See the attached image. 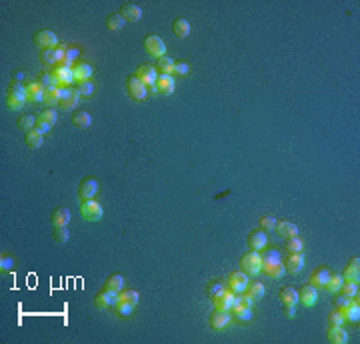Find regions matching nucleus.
I'll use <instances>...</instances> for the list:
<instances>
[{"instance_id":"obj_3","label":"nucleus","mask_w":360,"mask_h":344,"mask_svg":"<svg viewBox=\"0 0 360 344\" xmlns=\"http://www.w3.org/2000/svg\"><path fill=\"white\" fill-rule=\"evenodd\" d=\"M80 214H82L84 220L88 222H98L102 218V206L100 202H96V200H80Z\"/></svg>"},{"instance_id":"obj_32","label":"nucleus","mask_w":360,"mask_h":344,"mask_svg":"<svg viewBox=\"0 0 360 344\" xmlns=\"http://www.w3.org/2000/svg\"><path fill=\"white\" fill-rule=\"evenodd\" d=\"M24 140H26V144L30 146V148H40L42 142H44V134H40L36 128H32V130H28V132H26Z\"/></svg>"},{"instance_id":"obj_40","label":"nucleus","mask_w":360,"mask_h":344,"mask_svg":"<svg viewBox=\"0 0 360 344\" xmlns=\"http://www.w3.org/2000/svg\"><path fill=\"white\" fill-rule=\"evenodd\" d=\"M112 306H114V310H116V314H120V316H130V314H132V310H134V304L118 300V298H116V302H114Z\"/></svg>"},{"instance_id":"obj_13","label":"nucleus","mask_w":360,"mask_h":344,"mask_svg":"<svg viewBox=\"0 0 360 344\" xmlns=\"http://www.w3.org/2000/svg\"><path fill=\"white\" fill-rule=\"evenodd\" d=\"M208 322H210V326L214 330H222L224 326L230 322V310H218V308H214V312H210Z\"/></svg>"},{"instance_id":"obj_21","label":"nucleus","mask_w":360,"mask_h":344,"mask_svg":"<svg viewBox=\"0 0 360 344\" xmlns=\"http://www.w3.org/2000/svg\"><path fill=\"white\" fill-rule=\"evenodd\" d=\"M42 98H44V86L38 82V80L26 84V100L28 102H38V100H42Z\"/></svg>"},{"instance_id":"obj_18","label":"nucleus","mask_w":360,"mask_h":344,"mask_svg":"<svg viewBox=\"0 0 360 344\" xmlns=\"http://www.w3.org/2000/svg\"><path fill=\"white\" fill-rule=\"evenodd\" d=\"M154 90H158L160 94H172L174 92V76L172 74H158Z\"/></svg>"},{"instance_id":"obj_49","label":"nucleus","mask_w":360,"mask_h":344,"mask_svg":"<svg viewBox=\"0 0 360 344\" xmlns=\"http://www.w3.org/2000/svg\"><path fill=\"white\" fill-rule=\"evenodd\" d=\"M260 228H262L264 232H272L276 228V218L272 216H260Z\"/></svg>"},{"instance_id":"obj_31","label":"nucleus","mask_w":360,"mask_h":344,"mask_svg":"<svg viewBox=\"0 0 360 344\" xmlns=\"http://www.w3.org/2000/svg\"><path fill=\"white\" fill-rule=\"evenodd\" d=\"M252 302H254V300L248 296L246 292H244V294H240V292H238L236 296H234V304H232V308H230V310H232V312H238V310L250 308V306H252Z\"/></svg>"},{"instance_id":"obj_23","label":"nucleus","mask_w":360,"mask_h":344,"mask_svg":"<svg viewBox=\"0 0 360 344\" xmlns=\"http://www.w3.org/2000/svg\"><path fill=\"white\" fill-rule=\"evenodd\" d=\"M266 244H268V236H266L264 230H254V232H250V236H248V246H250L252 250H262Z\"/></svg>"},{"instance_id":"obj_15","label":"nucleus","mask_w":360,"mask_h":344,"mask_svg":"<svg viewBox=\"0 0 360 344\" xmlns=\"http://www.w3.org/2000/svg\"><path fill=\"white\" fill-rule=\"evenodd\" d=\"M118 14L122 16L124 20H128V22H138L140 16H142V10H140V6L134 4V2H124V4L120 6Z\"/></svg>"},{"instance_id":"obj_48","label":"nucleus","mask_w":360,"mask_h":344,"mask_svg":"<svg viewBox=\"0 0 360 344\" xmlns=\"http://www.w3.org/2000/svg\"><path fill=\"white\" fill-rule=\"evenodd\" d=\"M76 90H78L80 98H82V96H84V98H88V96H92V94H94V84L90 82V80H86V82H80Z\"/></svg>"},{"instance_id":"obj_36","label":"nucleus","mask_w":360,"mask_h":344,"mask_svg":"<svg viewBox=\"0 0 360 344\" xmlns=\"http://www.w3.org/2000/svg\"><path fill=\"white\" fill-rule=\"evenodd\" d=\"M224 290H226V282H222V280H212V282L208 284V288H206V294H208L212 300H214L216 296H220Z\"/></svg>"},{"instance_id":"obj_47","label":"nucleus","mask_w":360,"mask_h":344,"mask_svg":"<svg viewBox=\"0 0 360 344\" xmlns=\"http://www.w3.org/2000/svg\"><path fill=\"white\" fill-rule=\"evenodd\" d=\"M40 60L46 62V64H56V62H58L56 50H54V48H46V50H40Z\"/></svg>"},{"instance_id":"obj_50","label":"nucleus","mask_w":360,"mask_h":344,"mask_svg":"<svg viewBox=\"0 0 360 344\" xmlns=\"http://www.w3.org/2000/svg\"><path fill=\"white\" fill-rule=\"evenodd\" d=\"M342 278H344L346 282H356L358 284V280H360V272H358V268H346L344 270V274H342Z\"/></svg>"},{"instance_id":"obj_56","label":"nucleus","mask_w":360,"mask_h":344,"mask_svg":"<svg viewBox=\"0 0 360 344\" xmlns=\"http://www.w3.org/2000/svg\"><path fill=\"white\" fill-rule=\"evenodd\" d=\"M348 266H350V268H358V266H360V260H358V256H352V258L348 260Z\"/></svg>"},{"instance_id":"obj_51","label":"nucleus","mask_w":360,"mask_h":344,"mask_svg":"<svg viewBox=\"0 0 360 344\" xmlns=\"http://www.w3.org/2000/svg\"><path fill=\"white\" fill-rule=\"evenodd\" d=\"M328 320H330V324H342L346 318H344V314H342V310H338V308H334L332 312L328 314Z\"/></svg>"},{"instance_id":"obj_24","label":"nucleus","mask_w":360,"mask_h":344,"mask_svg":"<svg viewBox=\"0 0 360 344\" xmlns=\"http://www.w3.org/2000/svg\"><path fill=\"white\" fill-rule=\"evenodd\" d=\"M274 230L278 232V236H282V238L298 236V228H296V224H292V222H288V220H278Z\"/></svg>"},{"instance_id":"obj_29","label":"nucleus","mask_w":360,"mask_h":344,"mask_svg":"<svg viewBox=\"0 0 360 344\" xmlns=\"http://www.w3.org/2000/svg\"><path fill=\"white\" fill-rule=\"evenodd\" d=\"M172 30H174V34L178 38H186L190 34V22L186 18H176L172 22Z\"/></svg>"},{"instance_id":"obj_46","label":"nucleus","mask_w":360,"mask_h":344,"mask_svg":"<svg viewBox=\"0 0 360 344\" xmlns=\"http://www.w3.org/2000/svg\"><path fill=\"white\" fill-rule=\"evenodd\" d=\"M190 72V66L184 62V60H174V70H172V76H186Z\"/></svg>"},{"instance_id":"obj_39","label":"nucleus","mask_w":360,"mask_h":344,"mask_svg":"<svg viewBox=\"0 0 360 344\" xmlns=\"http://www.w3.org/2000/svg\"><path fill=\"white\" fill-rule=\"evenodd\" d=\"M340 292V296H348V298H356V294H358V284L356 282H342V286L338 288Z\"/></svg>"},{"instance_id":"obj_34","label":"nucleus","mask_w":360,"mask_h":344,"mask_svg":"<svg viewBox=\"0 0 360 344\" xmlns=\"http://www.w3.org/2000/svg\"><path fill=\"white\" fill-rule=\"evenodd\" d=\"M244 292H246L252 300H258V298L264 296V284L262 282H248V286L244 288Z\"/></svg>"},{"instance_id":"obj_41","label":"nucleus","mask_w":360,"mask_h":344,"mask_svg":"<svg viewBox=\"0 0 360 344\" xmlns=\"http://www.w3.org/2000/svg\"><path fill=\"white\" fill-rule=\"evenodd\" d=\"M106 26L110 30H120L124 26V18L118 12H112V14H108V18H106Z\"/></svg>"},{"instance_id":"obj_57","label":"nucleus","mask_w":360,"mask_h":344,"mask_svg":"<svg viewBox=\"0 0 360 344\" xmlns=\"http://www.w3.org/2000/svg\"><path fill=\"white\" fill-rule=\"evenodd\" d=\"M22 78H24V72H16V74H14V80H16V82H20Z\"/></svg>"},{"instance_id":"obj_45","label":"nucleus","mask_w":360,"mask_h":344,"mask_svg":"<svg viewBox=\"0 0 360 344\" xmlns=\"http://www.w3.org/2000/svg\"><path fill=\"white\" fill-rule=\"evenodd\" d=\"M54 240L56 242H60V244H64V242H68V238H70V232H68V226H54Z\"/></svg>"},{"instance_id":"obj_14","label":"nucleus","mask_w":360,"mask_h":344,"mask_svg":"<svg viewBox=\"0 0 360 344\" xmlns=\"http://www.w3.org/2000/svg\"><path fill=\"white\" fill-rule=\"evenodd\" d=\"M72 74H74V80L80 84V82H86V80H90L92 76V66L88 62H82V60H78L72 64Z\"/></svg>"},{"instance_id":"obj_26","label":"nucleus","mask_w":360,"mask_h":344,"mask_svg":"<svg viewBox=\"0 0 360 344\" xmlns=\"http://www.w3.org/2000/svg\"><path fill=\"white\" fill-rule=\"evenodd\" d=\"M72 124L76 128H80V130H84V128H88L92 124V116L86 110H74L72 112Z\"/></svg>"},{"instance_id":"obj_8","label":"nucleus","mask_w":360,"mask_h":344,"mask_svg":"<svg viewBox=\"0 0 360 344\" xmlns=\"http://www.w3.org/2000/svg\"><path fill=\"white\" fill-rule=\"evenodd\" d=\"M240 266H242V272H246V274H258L260 268H262V258H260L258 252H246L240 258Z\"/></svg>"},{"instance_id":"obj_2","label":"nucleus","mask_w":360,"mask_h":344,"mask_svg":"<svg viewBox=\"0 0 360 344\" xmlns=\"http://www.w3.org/2000/svg\"><path fill=\"white\" fill-rule=\"evenodd\" d=\"M336 308L342 310V314H344L346 320H352V322H358L360 318V306L354 298H348V296H340L336 300Z\"/></svg>"},{"instance_id":"obj_42","label":"nucleus","mask_w":360,"mask_h":344,"mask_svg":"<svg viewBox=\"0 0 360 344\" xmlns=\"http://www.w3.org/2000/svg\"><path fill=\"white\" fill-rule=\"evenodd\" d=\"M56 118H58V116H56V110H54V108H44V110L38 114V118H36V120L46 122V124H50V126H52V124L56 122Z\"/></svg>"},{"instance_id":"obj_7","label":"nucleus","mask_w":360,"mask_h":344,"mask_svg":"<svg viewBox=\"0 0 360 344\" xmlns=\"http://www.w3.org/2000/svg\"><path fill=\"white\" fill-rule=\"evenodd\" d=\"M78 100H80V94H78L76 88H70V86H62V88H60L58 106H60L62 110H72V108H76Z\"/></svg>"},{"instance_id":"obj_28","label":"nucleus","mask_w":360,"mask_h":344,"mask_svg":"<svg viewBox=\"0 0 360 344\" xmlns=\"http://www.w3.org/2000/svg\"><path fill=\"white\" fill-rule=\"evenodd\" d=\"M58 100H60V88H58V86H46V88H44V98H42V102H44L46 106H54V104H58Z\"/></svg>"},{"instance_id":"obj_11","label":"nucleus","mask_w":360,"mask_h":344,"mask_svg":"<svg viewBox=\"0 0 360 344\" xmlns=\"http://www.w3.org/2000/svg\"><path fill=\"white\" fill-rule=\"evenodd\" d=\"M34 44L40 48V50H46V48H54L58 46V38L52 30H38L34 34Z\"/></svg>"},{"instance_id":"obj_52","label":"nucleus","mask_w":360,"mask_h":344,"mask_svg":"<svg viewBox=\"0 0 360 344\" xmlns=\"http://www.w3.org/2000/svg\"><path fill=\"white\" fill-rule=\"evenodd\" d=\"M234 316H236L240 322H250V320H252V310H250V308L238 310V312H234Z\"/></svg>"},{"instance_id":"obj_33","label":"nucleus","mask_w":360,"mask_h":344,"mask_svg":"<svg viewBox=\"0 0 360 344\" xmlns=\"http://www.w3.org/2000/svg\"><path fill=\"white\" fill-rule=\"evenodd\" d=\"M156 72L158 74H172V70H174V60L172 58H168V56H162V58H158L156 60Z\"/></svg>"},{"instance_id":"obj_25","label":"nucleus","mask_w":360,"mask_h":344,"mask_svg":"<svg viewBox=\"0 0 360 344\" xmlns=\"http://www.w3.org/2000/svg\"><path fill=\"white\" fill-rule=\"evenodd\" d=\"M50 220H52L54 226H68V222H70V210H68V208H64V206L54 208V210H52Z\"/></svg>"},{"instance_id":"obj_5","label":"nucleus","mask_w":360,"mask_h":344,"mask_svg":"<svg viewBox=\"0 0 360 344\" xmlns=\"http://www.w3.org/2000/svg\"><path fill=\"white\" fill-rule=\"evenodd\" d=\"M144 50L158 60L162 56H166V44H164V40H162L160 36L148 34V36L144 38Z\"/></svg>"},{"instance_id":"obj_12","label":"nucleus","mask_w":360,"mask_h":344,"mask_svg":"<svg viewBox=\"0 0 360 344\" xmlns=\"http://www.w3.org/2000/svg\"><path fill=\"white\" fill-rule=\"evenodd\" d=\"M96 192H98V182H96V178H92V176H86L82 182H80V186H78L80 200H92L96 196Z\"/></svg>"},{"instance_id":"obj_55","label":"nucleus","mask_w":360,"mask_h":344,"mask_svg":"<svg viewBox=\"0 0 360 344\" xmlns=\"http://www.w3.org/2000/svg\"><path fill=\"white\" fill-rule=\"evenodd\" d=\"M294 314H296V308H294V304H284V316L286 318H292Z\"/></svg>"},{"instance_id":"obj_22","label":"nucleus","mask_w":360,"mask_h":344,"mask_svg":"<svg viewBox=\"0 0 360 344\" xmlns=\"http://www.w3.org/2000/svg\"><path fill=\"white\" fill-rule=\"evenodd\" d=\"M234 296H236V294H234L232 290L226 288V290L220 294V296H216L212 302H214V308H218V310H230L232 304H234Z\"/></svg>"},{"instance_id":"obj_43","label":"nucleus","mask_w":360,"mask_h":344,"mask_svg":"<svg viewBox=\"0 0 360 344\" xmlns=\"http://www.w3.org/2000/svg\"><path fill=\"white\" fill-rule=\"evenodd\" d=\"M16 124H18V128H22V130H26V132H28V130H32V128L36 126V118L32 116V114H22Z\"/></svg>"},{"instance_id":"obj_16","label":"nucleus","mask_w":360,"mask_h":344,"mask_svg":"<svg viewBox=\"0 0 360 344\" xmlns=\"http://www.w3.org/2000/svg\"><path fill=\"white\" fill-rule=\"evenodd\" d=\"M116 292H112V290H108V288H104L102 292H98L96 296H94V306L96 308H100V310H104V308H108V306H112L114 302H116Z\"/></svg>"},{"instance_id":"obj_6","label":"nucleus","mask_w":360,"mask_h":344,"mask_svg":"<svg viewBox=\"0 0 360 344\" xmlns=\"http://www.w3.org/2000/svg\"><path fill=\"white\" fill-rule=\"evenodd\" d=\"M134 74L138 76L140 82H142L146 88H148V92H150V90H154L156 78H158V72H156V68H154V66H150V64H140L138 70H136Z\"/></svg>"},{"instance_id":"obj_37","label":"nucleus","mask_w":360,"mask_h":344,"mask_svg":"<svg viewBox=\"0 0 360 344\" xmlns=\"http://www.w3.org/2000/svg\"><path fill=\"white\" fill-rule=\"evenodd\" d=\"M280 300H282L284 304H296V302H298V292L294 290L292 286H284V288L280 290Z\"/></svg>"},{"instance_id":"obj_20","label":"nucleus","mask_w":360,"mask_h":344,"mask_svg":"<svg viewBox=\"0 0 360 344\" xmlns=\"http://www.w3.org/2000/svg\"><path fill=\"white\" fill-rule=\"evenodd\" d=\"M304 266V254L302 252H294V254H288L286 262H284V268L292 274H298Z\"/></svg>"},{"instance_id":"obj_53","label":"nucleus","mask_w":360,"mask_h":344,"mask_svg":"<svg viewBox=\"0 0 360 344\" xmlns=\"http://www.w3.org/2000/svg\"><path fill=\"white\" fill-rule=\"evenodd\" d=\"M10 268H12V258H10L8 254H2V256H0V270L6 272V270H10Z\"/></svg>"},{"instance_id":"obj_1","label":"nucleus","mask_w":360,"mask_h":344,"mask_svg":"<svg viewBox=\"0 0 360 344\" xmlns=\"http://www.w3.org/2000/svg\"><path fill=\"white\" fill-rule=\"evenodd\" d=\"M262 270L266 276H270V278H280L282 274H284V264H282V258H280V252L278 250H266L262 256Z\"/></svg>"},{"instance_id":"obj_54","label":"nucleus","mask_w":360,"mask_h":344,"mask_svg":"<svg viewBox=\"0 0 360 344\" xmlns=\"http://www.w3.org/2000/svg\"><path fill=\"white\" fill-rule=\"evenodd\" d=\"M34 128L38 130L40 134H46V132H48V130H50L52 126H50V124H46V122H40V120H36V126H34Z\"/></svg>"},{"instance_id":"obj_10","label":"nucleus","mask_w":360,"mask_h":344,"mask_svg":"<svg viewBox=\"0 0 360 344\" xmlns=\"http://www.w3.org/2000/svg\"><path fill=\"white\" fill-rule=\"evenodd\" d=\"M248 286V276H246V272H230L228 274V278H226V288L228 290H232L234 294H238V292H244V288Z\"/></svg>"},{"instance_id":"obj_44","label":"nucleus","mask_w":360,"mask_h":344,"mask_svg":"<svg viewBox=\"0 0 360 344\" xmlns=\"http://www.w3.org/2000/svg\"><path fill=\"white\" fill-rule=\"evenodd\" d=\"M118 300H124V302H130V304H138V292L136 290H120L118 292Z\"/></svg>"},{"instance_id":"obj_4","label":"nucleus","mask_w":360,"mask_h":344,"mask_svg":"<svg viewBox=\"0 0 360 344\" xmlns=\"http://www.w3.org/2000/svg\"><path fill=\"white\" fill-rule=\"evenodd\" d=\"M72 80H74L72 66H66V64H54V68H52V82H54V86H58V88L70 86Z\"/></svg>"},{"instance_id":"obj_9","label":"nucleus","mask_w":360,"mask_h":344,"mask_svg":"<svg viewBox=\"0 0 360 344\" xmlns=\"http://www.w3.org/2000/svg\"><path fill=\"white\" fill-rule=\"evenodd\" d=\"M126 90H128L130 96L134 98V100H144L146 94H148V88H146V86L140 82L136 74H130V76L126 78Z\"/></svg>"},{"instance_id":"obj_38","label":"nucleus","mask_w":360,"mask_h":344,"mask_svg":"<svg viewBox=\"0 0 360 344\" xmlns=\"http://www.w3.org/2000/svg\"><path fill=\"white\" fill-rule=\"evenodd\" d=\"M342 282H344V278H342L340 274H332V272H330L328 280L324 282V286H322V288H326L328 292H338V288L342 286Z\"/></svg>"},{"instance_id":"obj_27","label":"nucleus","mask_w":360,"mask_h":344,"mask_svg":"<svg viewBox=\"0 0 360 344\" xmlns=\"http://www.w3.org/2000/svg\"><path fill=\"white\" fill-rule=\"evenodd\" d=\"M328 276H330L328 266H318L312 274H310V284L312 286H324V282L328 280Z\"/></svg>"},{"instance_id":"obj_19","label":"nucleus","mask_w":360,"mask_h":344,"mask_svg":"<svg viewBox=\"0 0 360 344\" xmlns=\"http://www.w3.org/2000/svg\"><path fill=\"white\" fill-rule=\"evenodd\" d=\"M326 336H328V340L332 344H344L348 342V332L342 328V324H330L328 332H326Z\"/></svg>"},{"instance_id":"obj_35","label":"nucleus","mask_w":360,"mask_h":344,"mask_svg":"<svg viewBox=\"0 0 360 344\" xmlns=\"http://www.w3.org/2000/svg\"><path fill=\"white\" fill-rule=\"evenodd\" d=\"M284 240H286V242H284L286 252H290V254H294V252H302V248H304L302 238H298V236H290V238H284Z\"/></svg>"},{"instance_id":"obj_17","label":"nucleus","mask_w":360,"mask_h":344,"mask_svg":"<svg viewBox=\"0 0 360 344\" xmlns=\"http://www.w3.org/2000/svg\"><path fill=\"white\" fill-rule=\"evenodd\" d=\"M298 300L304 304V306H314L316 300H318V292H316V286L312 284H304L298 292Z\"/></svg>"},{"instance_id":"obj_30","label":"nucleus","mask_w":360,"mask_h":344,"mask_svg":"<svg viewBox=\"0 0 360 344\" xmlns=\"http://www.w3.org/2000/svg\"><path fill=\"white\" fill-rule=\"evenodd\" d=\"M104 288H108V290H112V292H120L122 288H124V278H122V274H110L108 278H106V282H104Z\"/></svg>"}]
</instances>
